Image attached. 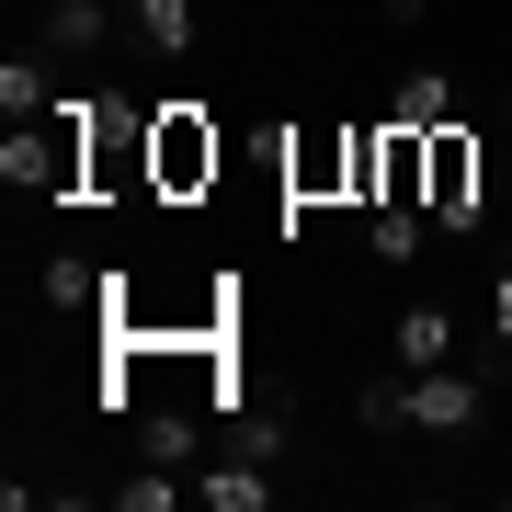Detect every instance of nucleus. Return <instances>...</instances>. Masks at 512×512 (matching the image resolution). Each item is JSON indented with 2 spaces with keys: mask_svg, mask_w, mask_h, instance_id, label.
Listing matches in <instances>:
<instances>
[{
  "mask_svg": "<svg viewBox=\"0 0 512 512\" xmlns=\"http://www.w3.org/2000/svg\"><path fill=\"white\" fill-rule=\"evenodd\" d=\"M421 205H433L444 239H478V217H490V171H478V137L433 126L421 137Z\"/></svg>",
  "mask_w": 512,
  "mask_h": 512,
  "instance_id": "obj_1",
  "label": "nucleus"
},
{
  "mask_svg": "<svg viewBox=\"0 0 512 512\" xmlns=\"http://www.w3.org/2000/svg\"><path fill=\"white\" fill-rule=\"evenodd\" d=\"M399 433H421V444H467V433H490V376H467V365L399 376Z\"/></svg>",
  "mask_w": 512,
  "mask_h": 512,
  "instance_id": "obj_2",
  "label": "nucleus"
},
{
  "mask_svg": "<svg viewBox=\"0 0 512 512\" xmlns=\"http://www.w3.org/2000/svg\"><path fill=\"white\" fill-rule=\"evenodd\" d=\"M456 342H467V308H456V296H410V308L387 319V365H399V376L456 365Z\"/></svg>",
  "mask_w": 512,
  "mask_h": 512,
  "instance_id": "obj_3",
  "label": "nucleus"
},
{
  "mask_svg": "<svg viewBox=\"0 0 512 512\" xmlns=\"http://www.w3.org/2000/svg\"><path fill=\"white\" fill-rule=\"evenodd\" d=\"M274 501H285V490H274V467H262V456H239V444L194 478V512H274Z\"/></svg>",
  "mask_w": 512,
  "mask_h": 512,
  "instance_id": "obj_4",
  "label": "nucleus"
},
{
  "mask_svg": "<svg viewBox=\"0 0 512 512\" xmlns=\"http://www.w3.org/2000/svg\"><path fill=\"white\" fill-rule=\"evenodd\" d=\"M205 171H217V126H205L194 103H171V114H160V183H171V194H194Z\"/></svg>",
  "mask_w": 512,
  "mask_h": 512,
  "instance_id": "obj_5",
  "label": "nucleus"
},
{
  "mask_svg": "<svg viewBox=\"0 0 512 512\" xmlns=\"http://www.w3.org/2000/svg\"><path fill=\"white\" fill-rule=\"evenodd\" d=\"M114 23H126L114 0H46V57H69V69H80V57L114 46Z\"/></svg>",
  "mask_w": 512,
  "mask_h": 512,
  "instance_id": "obj_6",
  "label": "nucleus"
},
{
  "mask_svg": "<svg viewBox=\"0 0 512 512\" xmlns=\"http://www.w3.org/2000/svg\"><path fill=\"white\" fill-rule=\"evenodd\" d=\"M387 126H399V137H433V126H456V80H444V69H410L399 92H387Z\"/></svg>",
  "mask_w": 512,
  "mask_h": 512,
  "instance_id": "obj_7",
  "label": "nucleus"
},
{
  "mask_svg": "<svg viewBox=\"0 0 512 512\" xmlns=\"http://www.w3.org/2000/svg\"><path fill=\"white\" fill-rule=\"evenodd\" d=\"M126 23H137V46H148V57H194L205 0H126Z\"/></svg>",
  "mask_w": 512,
  "mask_h": 512,
  "instance_id": "obj_8",
  "label": "nucleus"
},
{
  "mask_svg": "<svg viewBox=\"0 0 512 512\" xmlns=\"http://www.w3.org/2000/svg\"><path fill=\"white\" fill-rule=\"evenodd\" d=\"M137 456H160V467H194V456H205V410H183V399L137 410Z\"/></svg>",
  "mask_w": 512,
  "mask_h": 512,
  "instance_id": "obj_9",
  "label": "nucleus"
},
{
  "mask_svg": "<svg viewBox=\"0 0 512 512\" xmlns=\"http://www.w3.org/2000/svg\"><path fill=\"white\" fill-rule=\"evenodd\" d=\"M0 114L12 126H46L57 114V57H0Z\"/></svg>",
  "mask_w": 512,
  "mask_h": 512,
  "instance_id": "obj_10",
  "label": "nucleus"
},
{
  "mask_svg": "<svg viewBox=\"0 0 512 512\" xmlns=\"http://www.w3.org/2000/svg\"><path fill=\"white\" fill-rule=\"evenodd\" d=\"M183 501H194V478L160 467V456H137L126 478H114V512H183Z\"/></svg>",
  "mask_w": 512,
  "mask_h": 512,
  "instance_id": "obj_11",
  "label": "nucleus"
},
{
  "mask_svg": "<svg viewBox=\"0 0 512 512\" xmlns=\"http://www.w3.org/2000/svg\"><path fill=\"white\" fill-rule=\"evenodd\" d=\"M92 296H103V262H80V251H46V274H35V308H57V319H69V308H92Z\"/></svg>",
  "mask_w": 512,
  "mask_h": 512,
  "instance_id": "obj_12",
  "label": "nucleus"
},
{
  "mask_svg": "<svg viewBox=\"0 0 512 512\" xmlns=\"http://www.w3.org/2000/svg\"><path fill=\"white\" fill-rule=\"evenodd\" d=\"M228 444H239V456H262V467L285 456V433H274V421H262V410H228Z\"/></svg>",
  "mask_w": 512,
  "mask_h": 512,
  "instance_id": "obj_13",
  "label": "nucleus"
},
{
  "mask_svg": "<svg viewBox=\"0 0 512 512\" xmlns=\"http://www.w3.org/2000/svg\"><path fill=\"white\" fill-rule=\"evenodd\" d=\"M490 353H512V262L490 274Z\"/></svg>",
  "mask_w": 512,
  "mask_h": 512,
  "instance_id": "obj_14",
  "label": "nucleus"
},
{
  "mask_svg": "<svg viewBox=\"0 0 512 512\" xmlns=\"http://www.w3.org/2000/svg\"><path fill=\"white\" fill-rule=\"evenodd\" d=\"M387 23H421V0H387Z\"/></svg>",
  "mask_w": 512,
  "mask_h": 512,
  "instance_id": "obj_15",
  "label": "nucleus"
},
{
  "mask_svg": "<svg viewBox=\"0 0 512 512\" xmlns=\"http://www.w3.org/2000/svg\"><path fill=\"white\" fill-rule=\"evenodd\" d=\"M501 114H512V92H501Z\"/></svg>",
  "mask_w": 512,
  "mask_h": 512,
  "instance_id": "obj_16",
  "label": "nucleus"
}]
</instances>
